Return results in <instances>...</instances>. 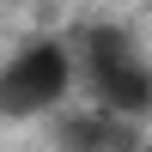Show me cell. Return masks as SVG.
I'll list each match as a JSON object with an SVG mask.
<instances>
[{"label":"cell","instance_id":"3957f363","mask_svg":"<svg viewBox=\"0 0 152 152\" xmlns=\"http://www.w3.org/2000/svg\"><path fill=\"white\" fill-rule=\"evenodd\" d=\"M55 122V152H140L146 146V134L134 128V122H116V116H104V110H91V104H79V110H61V116H49Z\"/></svg>","mask_w":152,"mask_h":152},{"label":"cell","instance_id":"6da1fadb","mask_svg":"<svg viewBox=\"0 0 152 152\" xmlns=\"http://www.w3.org/2000/svg\"><path fill=\"white\" fill-rule=\"evenodd\" d=\"M67 43H73V85L85 91L91 110L134 128L152 122V55L128 24H91Z\"/></svg>","mask_w":152,"mask_h":152},{"label":"cell","instance_id":"7a4b0ae2","mask_svg":"<svg viewBox=\"0 0 152 152\" xmlns=\"http://www.w3.org/2000/svg\"><path fill=\"white\" fill-rule=\"evenodd\" d=\"M73 85V43L67 37H31L18 55L0 61V122H49L67 110Z\"/></svg>","mask_w":152,"mask_h":152},{"label":"cell","instance_id":"277c9868","mask_svg":"<svg viewBox=\"0 0 152 152\" xmlns=\"http://www.w3.org/2000/svg\"><path fill=\"white\" fill-rule=\"evenodd\" d=\"M140 152H152V134H146V146H140Z\"/></svg>","mask_w":152,"mask_h":152}]
</instances>
